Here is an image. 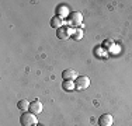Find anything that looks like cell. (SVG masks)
<instances>
[{
  "label": "cell",
  "instance_id": "6da1fadb",
  "mask_svg": "<svg viewBox=\"0 0 132 126\" xmlns=\"http://www.w3.org/2000/svg\"><path fill=\"white\" fill-rule=\"evenodd\" d=\"M20 125L21 126H38L37 115H34L31 112H23V115L20 116Z\"/></svg>",
  "mask_w": 132,
  "mask_h": 126
},
{
  "label": "cell",
  "instance_id": "7a4b0ae2",
  "mask_svg": "<svg viewBox=\"0 0 132 126\" xmlns=\"http://www.w3.org/2000/svg\"><path fill=\"white\" fill-rule=\"evenodd\" d=\"M69 23H70V25H73L75 28H81L83 27V14L79 11L70 13V15H69Z\"/></svg>",
  "mask_w": 132,
  "mask_h": 126
},
{
  "label": "cell",
  "instance_id": "3957f363",
  "mask_svg": "<svg viewBox=\"0 0 132 126\" xmlns=\"http://www.w3.org/2000/svg\"><path fill=\"white\" fill-rule=\"evenodd\" d=\"M75 86H76V90H86L90 86V78L87 76H79L75 81Z\"/></svg>",
  "mask_w": 132,
  "mask_h": 126
},
{
  "label": "cell",
  "instance_id": "277c9868",
  "mask_svg": "<svg viewBox=\"0 0 132 126\" xmlns=\"http://www.w3.org/2000/svg\"><path fill=\"white\" fill-rule=\"evenodd\" d=\"M56 37L59 38V39H68V38L72 37V28L70 27H66V25H63V27H61L59 30H56Z\"/></svg>",
  "mask_w": 132,
  "mask_h": 126
},
{
  "label": "cell",
  "instance_id": "5b68a950",
  "mask_svg": "<svg viewBox=\"0 0 132 126\" xmlns=\"http://www.w3.org/2000/svg\"><path fill=\"white\" fill-rule=\"evenodd\" d=\"M114 123V118L111 113H103L98 118V126H112Z\"/></svg>",
  "mask_w": 132,
  "mask_h": 126
},
{
  "label": "cell",
  "instance_id": "8992f818",
  "mask_svg": "<svg viewBox=\"0 0 132 126\" xmlns=\"http://www.w3.org/2000/svg\"><path fill=\"white\" fill-rule=\"evenodd\" d=\"M42 109H44V105H42V102H41L39 100L31 101V104H30V112H31V113H34V115H38V113L42 112Z\"/></svg>",
  "mask_w": 132,
  "mask_h": 126
},
{
  "label": "cell",
  "instance_id": "52a82bcc",
  "mask_svg": "<svg viewBox=\"0 0 132 126\" xmlns=\"http://www.w3.org/2000/svg\"><path fill=\"white\" fill-rule=\"evenodd\" d=\"M79 77L76 73V70H73V69H66V70H63V73H62V78L63 80H76V78Z\"/></svg>",
  "mask_w": 132,
  "mask_h": 126
},
{
  "label": "cell",
  "instance_id": "ba28073f",
  "mask_svg": "<svg viewBox=\"0 0 132 126\" xmlns=\"http://www.w3.org/2000/svg\"><path fill=\"white\" fill-rule=\"evenodd\" d=\"M51 27L52 28H56V30H59L61 27H63V24H65V21H63V18H61V17H58V15H53V17L51 18Z\"/></svg>",
  "mask_w": 132,
  "mask_h": 126
},
{
  "label": "cell",
  "instance_id": "9c48e42d",
  "mask_svg": "<svg viewBox=\"0 0 132 126\" xmlns=\"http://www.w3.org/2000/svg\"><path fill=\"white\" fill-rule=\"evenodd\" d=\"M30 101H27V100H20L17 102V108L20 109L21 112H28L30 111Z\"/></svg>",
  "mask_w": 132,
  "mask_h": 126
},
{
  "label": "cell",
  "instance_id": "30bf717a",
  "mask_svg": "<svg viewBox=\"0 0 132 126\" xmlns=\"http://www.w3.org/2000/svg\"><path fill=\"white\" fill-rule=\"evenodd\" d=\"M56 15L58 17H61V18H66L68 15H70V13H69V10H68V7L66 6H59L58 7V10H56Z\"/></svg>",
  "mask_w": 132,
  "mask_h": 126
},
{
  "label": "cell",
  "instance_id": "8fae6325",
  "mask_svg": "<svg viewBox=\"0 0 132 126\" xmlns=\"http://www.w3.org/2000/svg\"><path fill=\"white\" fill-rule=\"evenodd\" d=\"M62 88L66 91H73L76 86H75V81L73 80H63V83H62Z\"/></svg>",
  "mask_w": 132,
  "mask_h": 126
},
{
  "label": "cell",
  "instance_id": "7c38bea8",
  "mask_svg": "<svg viewBox=\"0 0 132 126\" xmlns=\"http://www.w3.org/2000/svg\"><path fill=\"white\" fill-rule=\"evenodd\" d=\"M70 38H73L75 41H80L81 38H83V30H81V28H73Z\"/></svg>",
  "mask_w": 132,
  "mask_h": 126
}]
</instances>
